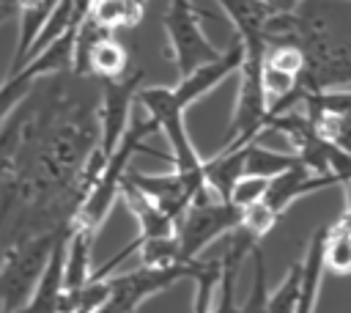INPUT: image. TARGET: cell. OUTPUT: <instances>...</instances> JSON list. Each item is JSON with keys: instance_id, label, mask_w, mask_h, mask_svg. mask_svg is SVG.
<instances>
[{"instance_id": "cell-28", "label": "cell", "mask_w": 351, "mask_h": 313, "mask_svg": "<svg viewBox=\"0 0 351 313\" xmlns=\"http://www.w3.org/2000/svg\"><path fill=\"white\" fill-rule=\"evenodd\" d=\"M14 16V5H0V25H5Z\"/></svg>"}, {"instance_id": "cell-3", "label": "cell", "mask_w": 351, "mask_h": 313, "mask_svg": "<svg viewBox=\"0 0 351 313\" xmlns=\"http://www.w3.org/2000/svg\"><path fill=\"white\" fill-rule=\"evenodd\" d=\"M162 25H165V33H167V44H170V55H173L178 77L189 74L200 63L214 60L222 52L206 36L203 14L195 8L192 0H167Z\"/></svg>"}, {"instance_id": "cell-30", "label": "cell", "mask_w": 351, "mask_h": 313, "mask_svg": "<svg viewBox=\"0 0 351 313\" xmlns=\"http://www.w3.org/2000/svg\"><path fill=\"white\" fill-rule=\"evenodd\" d=\"M132 313H137V310H132Z\"/></svg>"}, {"instance_id": "cell-18", "label": "cell", "mask_w": 351, "mask_h": 313, "mask_svg": "<svg viewBox=\"0 0 351 313\" xmlns=\"http://www.w3.org/2000/svg\"><path fill=\"white\" fill-rule=\"evenodd\" d=\"M219 277H222V261L219 258H208V261L192 258V264H189V280H195V302H192V310L195 313H208L211 310V302L217 297Z\"/></svg>"}, {"instance_id": "cell-1", "label": "cell", "mask_w": 351, "mask_h": 313, "mask_svg": "<svg viewBox=\"0 0 351 313\" xmlns=\"http://www.w3.org/2000/svg\"><path fill=\"white\" fill-rule=\"evenodd\" d=\"M263 41L302 49L299 91L351 85V0H299L291 14H271Z\"/></svg>"}, {"instance_id": "cell-4", "label": "cell", "mask_w": 351, "mask_h": 313, "mask_svg": "<svg viewBox=\"0 0 351 313\" xmlns=\"http://www.w3.org/2000/svg\"><path fill=\"white\" fill-rule=\"evenodd\" d=\"M134 102L143 107V113H148L154 118V124L159 126V132L167 137L170 151H173V170L178 173H200L203 159L197 154V148L189 140L186 124H184V107L178 104L173 88L165 85H151V88H137Z\"/></svg>"}, {"instance_id": "cell-15", "label": "cell", "mask_w": 351, "mask_h": 313, "mask_svg": "<svg viewBox=\"0 0 351 313\" xmlns=\"http://www.w3.org/2000/svg\"><path fill=\"white\" fill-rule=\"evenodd\" d=\"M244 148H230V151H217L211 159H203V181L208 192H214L219 200H228V192L233 181L244 173Z\"/></svg>"}, {"instance_id": "cell-13", "label": "cell", "mask_w": 351, "mask_h": 313, "mask_svg": "<svg viewBox=\"0 0 351 313\" xmlns=\"http://www.w3.org/2000/svg\"><path fill=\"white\" fill-rule=\"evenodd\" d=\"M217 3L225 11V16L230 19V25L236 27V38L241 41V47L266 44L263 27L271 14L261 0H217Z\"/></svg>"}, {"instance_id": "cell-14", "label": "cell", "mask_w": 351, "mask_h": 313, "mask_svg": "<svg viewBox=\"0 0 351 313\" xmlns=\"http://www.w3.org/2000/svg\"><path fill=\"white\" fill-rule=\"evenodd\" d=\"M58 0H16L14 5V16L19 19V36H16V49L11 55V66H8V74H14L22 63H25V55L33 44V38L38 36L41 25L47 22L52 5Z\"/></svg>"}, {"instance_id": "cell-2", "label": "cell", "mask_w": 351, "mask_h": 313, "mask_svg": "<svg viewBox=\"0 0 351 313\" xmlns=\"http://www.w3.org/2000/svg\"><path fill=\"white\" fill-rule=\"evenodd\" d=\"M154 132H159V126L154 124V118L145 113V115H134L132 110V118H129V126L121 137V143L112 148L110 156H104V165L101 170L96 173L93 184L88 187L71 225H80V228H88L93 233H99L101 222L107 220L112 203L118 200L121 195V184H123V176L129 170V162L137 151H148L154 154L151 148H145V137H151Z\"/></svg>"}, {"instance_id": "cell-9", "label": "cell", "mask_w": 351, "mask_h": 313, "mask_svg": "<svg viewBox=\"0 0 351 313\" xmlns=\"http://www.w3.org/2000/svg\"><path fill=\"white\" fill-rule=\"evenodd\" d=\"M66 239H69V231L63 236H58V242L52 244V250L47 255V264H44V269H41L36 286H33V294L14 313H63V253H66Z\"/></svg>"}, {"instance_id": "cell-22", "label": "cell", "mask_w": 351, "mask_h": 313, "mask_svg": "<svg viewBox=\"0 0 351 313\" xmlns=\"http://www.w3.org/2000/svg\"><path fill=\"white\" fill-rule=\"evenodd\" d=\"M299 275H302V266L293 264L282 277V283L277 286V291L266 294V313H293L296 294H299Z\"/></svg>"}, {"instance_id": "cell-26", "label": "cell", "mask_w": 351, "mask_h": 313, "mask_svg": "<svg viewBox=\"0 0 351 313\" xmlns=\"http://www.w3.org/2000/svg\"><path fill=\"white\" fill-rule=\"evenodd\" d=\"M315 129L335 146L351 151V115H326L315 124Z\"/></svg>"}, {"instance_id": "cell-12", "label": "cell", "mask_w": 351, "mask_h": 313, "mask_svg": "<svg viewBox=\"0 0 351 313\" xmlns=\"http://www.w3.org/2000/svg\"><path fill=\"white\" fill-rule=\"evenodd\" d=\"M324 239H326V225H321L313 233V239H310V244H307V250L299 261L302 275H299V294H296L293 313H315L321 280H324V272H326L324 269Z\"/></svg>"}, {"instance_id": "cell-29", "label": "cell", "mask_w": 351, "mask_h": 313, "mask_svg": "<svg viewBox=\"0 0 351 313\" xmlns=\"http://www.w3.org/2000/svg\"><path fill=\"white\" fill-rule=\"evenodd\" d=\"M0 5H16V0H0Z\"/></svg>"}, {"instance_id": "cell-7", "label": "cell", "mask_w": 351, "mask_h": 313, "mask_svg": "<svg viewBox=\"0 0 351 313\" xmlns=\"http://www.w3.org/2000/svg\"><path fill=\"white\" fill-rule=\"evenodd\" d=\"M143 82V71L137 69L134 74H123L115 80H99V107H96V121H99V151L101 156H110L112 148L121 143L132 110H134V96Z\"/></svg>"}, {"instance_id": "cell-20", "label": "cell", "mask_w": 351, "mask_h": 313, "mask_svg": "<svg viewBox=\"0 0 351 313\" xmlns=\"http://www.w3.org/2000/svg\"><path fill=\"white\" fill-rule=\"evenodd\" d=\"M324 269L335 275H351V231L326 225L324 239Z\"/></svg>"}, {"instance_id": "cell-24", "label": "cell", "mask_w": 351, "mask_h": 313, "mask_svg": "<svg viewBox=\"0 0 351 313\" xmlns=\"http://www.w3.org/2000/svg\"><path fill=\"white\" fill-rule=\"evenodd\" d=\"M252 288H250V297L247 302L239 308V313H266V264H263V253L261 247H255L252 253Z\"/></svg>"}, {"instance_id": "cell-5", "label": "cell", "mask_w": 351, "mask_h": 313, "mask_svg": "<svg viewBox=\"0 0 351 313\" xmlns=\"http://www.w3.org/2000/svg\"><path fill=\"white\" fill-rule=\"evenodd\" d=\"M241 217V209L230 206L228 200H219L217 195L208 198V192L197 195L176 220V242L184 261H192L200 255L203 247H208L214 239L225 236Z\"/></svg>"}, {"instance_id": "cell-21", "label": "cell", "mask_w": 351, "mask_h": 313, "mask_svg": "<svg viewBox=\"0 0 351 313\" xmlns=\"http://www.w3.org/2000/svg\"><path fill=\"white\" fill-rule=\"evenodd\" d=\"M137 250H140L143 266H173V264H186V261L181 258L176 233H170V236H156V239H145V242H140Z\"/></svg>"}, {"instance_id": "cell-27", "label": "cell", "mask_w": 351, "mask_h": 313, "mask_svg": "<svg viewBox=\"0 0 351 313\" xmlns=\"http://www.w3.org/2000/svg\"><path fill=\"white\" fill-rule=\"evenodd\" d=\"M261 3L269 8V14H291L299 5V0H261Z\"/></svg>"}, {"instance_id": "cell-17", "label": "cell", "mask_w": 351, "mask_h": 313, "mask_svg": "<svg viewBox=\"0 0 351 313\" xmlns=\"http://www.w3.org/2000/svg\"><path fill=\"white\" fill-rule=\"evenodd\" d=\"M299 104L313 126L326 115H351V91L332 88V91H302Z\"/></svg>"}, {"instance_id": "cell-8", "label": "cell", "mask_w": 351, "mask_h": 313, "mask_svg": "<svg viewBox=\"0 0 351 313\" xmlns=\"http://www.w3.org/2000/svg\"><path fill=\"white\" fill-rule=\"evenodd\" d=\"M241 58H244V49H241V41L236 38V41H233L228 49H222L214 60L200 63V66L192 69L189 74L178 77V85L173 88L178 104L186 110L189 104H195L197 99H203L206 93H211L222 80H228L233 71H239Z\"/></svg>"}, {"instance_id": "cell-19", "label": "cell", "mask_w": 351, "mask_h": 313, "mask_svg": "<svg viewBox=\"0 0 351 313\" xmlns=\"http://www.w3.org/2000/svg\"><path fill=\"white\" fill-rule=\"evenodd\" d=\"M296 162H299L296 154H285V151L263 148L258 140L247 143V148H244V173H250V176L271 178V176L288 170V167L296 165Z\"/></svg>"}, {"instance_id": "cell-10", "label": "cell", "mask_w": 351, "mask_h": 313, "mask_svg": "<svg viewBox=\"0 0 351 313\" xmlns=\"http://www.w3.org/2000/svg\"><path fill=\"white\" fill-rule=\"evenodd\" d=\"M337 184L335 176L329 173H313L307 170L304 165H291L288 170L277 173L269 178V187L263 192V203L274 211V214H282L296 198L307 195V192H315V189H324V187H332Z\"/></svg>"}, {"instance_id": "cell-16", "label": "cell", "mask_w": 351, "mask_h": 313, "mask_svg": "<svg viewBox=\"0 0 351 313\" xmlns=\"http://www.w3.org/2000/svg\"><path fill=\"white\" fill-rule=\"evenodd\" d=\"M145 0H93L88 16L104 27V30H121V27H134L143 19Z\"/></svg>"}, {"instance_id": "cell-23", "label": "cell", "mask_w": 351, "mask_h": 313, "mask_svg": "<svg viewBox=\"0 0 351 313\" xmlns=\"http://www.w3.org/2000/svg\"><path fill=\"white\" fill-rule=\"evenodd\" d=\"M266 187H269V178L241 173V176L233 181L230 192H228V203H230V206H236V209H247V206H252V203L263 200Z\"/></svg>"}, {"instance_id": "cell-11", "label": "cell", "mask_w": 351, "mask_h": 313, "mask_svg": "<svg viewBox=\"0 0 351 313\" xmlns=\"http://www.w3.org/2000/svg\"><path fill=\"white\" fill-rule=\"evenodd\" d=\"M96 233L80 225L69 228L66 239V253H63V294L80 297L82 286L90 280V247H93Z\"/></svg>"}, {"instance_id": "cell-6", "label": "cell", "mask_w": 351, "mask_h": 313, "mask_svg": "<svg viewBox=\"0 0 351 313\" xmlns=\"http://www.w3.org/2000/svg\"><path fill=\"white\" fill-rule=\"evenodd\" d=\"M189 264H173V266H137L132 272L107 277V299L96 313H132L145 302L148 297L170 288L178 280L189 277Z\"/></svg>"}, {"instance_id": "cell-25", "label": "cell", "mask_w": 351, "mask_h": 313, "mask_svg": "<svg viewBox=\"0 0 351 313\" xmlns=\"http://www.w3.org/2000/svg\"><path fill=\"white\" fill-rule=\"evenodd\" d=\"M277 220H280V214H274L263 200H258V203H252V206L241 209L239 225H241V228H247L255 239H263V236L274 228V222H277Z\"/></svg>"}]
</instances>
